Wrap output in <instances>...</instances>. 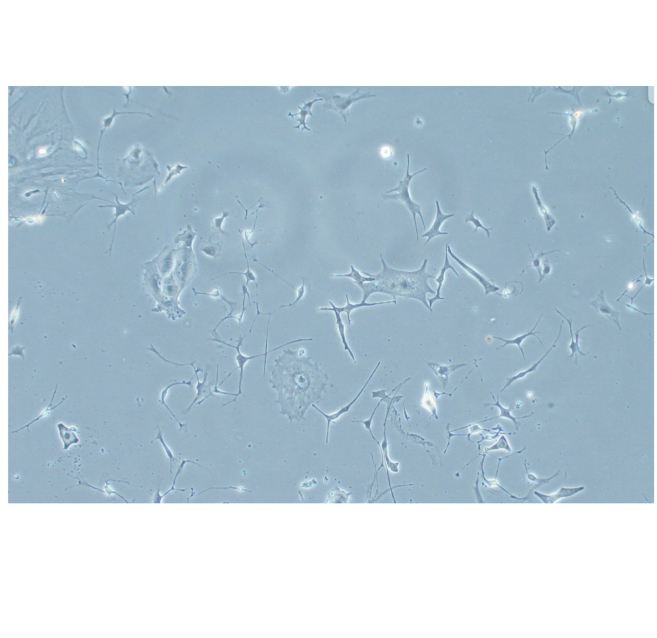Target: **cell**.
<instances>
[{
	"instance_id": "obj_1",
	"label": "cell",
	"mask_w": 657,
	"mask_h": 638,
	"mask_svg": "<svg viewBox=\"0 0 657 638\" xmlns=\"http://www.w3.org/2000/svg\"><path fill=\"white\" fill-rule=\"evenodd\" d=\"M311 358L288 348L275 359L274 365L269 367V381L278 393L275 402L280 406V414L287 416L291 423L305 420L309 406L322 401L329 382L318 362L312 363Z\"/></svg>"
},
{
	"instance_id": "obj_2",
	"label": "cell",
	"mask_w": 657,
	"mask_h": 638,
	"mask_svg": "<svg viewBox=\"0 0 657 638\" xmlns=\"http://www.w3.org/2000/svg\"><path fill=\"white\" fill-rule=\"evenodd\" d=\"M380 257L383 266L381 273L377 274H371L366 272H362L363 274L367 277L375 278V281L358 285L363 291V297L361 302L365 303L373 293H383L391 295L394 300H396L397 296L419 300L431 312H433V310L430 308L427 302V293L436 295L437 291L431 289L428 280L436 277L426 271L429 259H424L420 269L409 272L389 267L385 263L383 255H380Z\"/></svg>"
},
{
	"instance_id": "obj_3",
	"label": "cell",
	"mask_w": 657,
	"mask_h": 638,
	"mask_svg": "<svg viewBox=\"0 0 657 638\" xmlns=\"http://www.w3.org/2000/svg\"><path fill=\"white\" fill-rule=\"evenodd\" d=\"M410 162H411V160H410V155L408 154L407 167L405 178L403 179V180L399 181V185H398L397 188L385 192L384 194L382 195V197H383V198L384 199V200L399 201L400 202L404 204L405 206L407 207V208L409 209L410 213H411L412 216H413L414 223H415L416 233H417V240L419 241V230H418L417 221V215H419V217H420L421 222L423 223L424 230H425L426 226L425 222H424L422 213H421V205L414 202V201L412 200L411 195H410L409 193V186L412 179L415 178L416 176H417L418 174L425 172V170H427V168H425L423 169V170H420L419 172L415 173V174L412 175L410 174Z\"/></svg>"
},
{
	"instance_id": "obj_4",
	"label": "cell",
	"mask_w": 657,
	"mask_h": 638,
	"mask_svg": "<svg viewBox=\"0 0 657 638\" xmlns=\"http://www.w3.org/2000/svg\"><path fill=\"white\" fill-rule=\"evenodd\" d=\"M360 91L361 88H357L348 96H342L332 91H328L322 93H315V95L325 100V104L323 105V108L325 109H331L338 112L342 116L345 123H347V118L349 116V109L351 105L359 100L376 96L375 94H370L369 92L361 93Z\"/></svg>"
},
{
	"instance_id": "obj_5",
	"label": "cell",
	"mask_w": 657,
	"mask_h": 638,
	"mask_svg": "<svg viewBox=\"0 0 657 638\" xmlns=\"http://www.w3.org/2000/svg\"><path fill=\"white\" fill-rule=\"evenodd\" d=\"M403 398L402 396H395L393 398H390V396H386V397L385 398V399L383 400V401L387 402V407L386 416H385L384 422H383V442H382V444H381V450H381V452L382 464L381 466L379 467V468L378 469V470H377V472H379V471L381 470V469L383 468V467H384L385 464V469H386L387 479H388L389 490L391 491V494L392 496H393V498H395V497H394L393 495V488H392L391 487L390 476H389L388 470H390L391 472L393 473L399 472V466L400 465V463L398 462H393V461H392L389 457L388 442H387L386 436V423L387 418H388L389 410H390L391 406L392 405V404L395 403V401L397 402L399 401L400 400H401V398Z\"/></svg>"
},
{
	"instance_id": "obj_6",
	"label": "cell",
	"mask_w": 657,
	"mask_h": 638,
	"mask_svg": "<svg viewBox=\"0 0 657 638\" xmlns=\"http://www.w3.org/2000/svg\"><path fill=\"white\" fill-rule=\"evenodd\" d=\"M245 337H246V335L244 336V337H242V336L241 335L239 336L238 340V344H237V346H234L232 345V344H229L228 343H226V342L223 341H222V340H220V339H218V338H214V339H208V340H211V341L219 342V343L224 344V345L228 346V347L234 348V349H236L237 351L236 360L237 363H238V367L236 368V369H234V371L231 372V373L229 374V375L227 376V377L225 378V379L223 380V381L221 382V383H224V382L226 381V380L228 379L229 377H230V376L232 375V374L234 373V372L235 371H236V370L238 369H240V380H239L238 393L237 394V396H235L234 400H232V401H231L226 402V403L224 404V405H223V406H225L227 405V404L231 403V402H237V398H238V396L240 395H242L244 396V397H246V395H245V394L243 393L242 391V384L243 375H244V369L245 365H246L247 362L250 361V360L255 359V358L264 356L265 359H264V376H265V375H266V364L267 358L266 353H264L260 354V355H253L250 356L243 355L241 353L240 348L243 344V341H244Z\"/></svg>"
},
{
	"instance_id": "obj_7",
	"label": "cell",
	"mask_w": 657,
	"mask_h": 638,
	"mask_svg": "<svg viewBox=\"0 0 657 638\" xmlns=\"http://www.w3.org/2000/svg\"><path fill=\"white\" fill-rule=\"evenodd\" d=\"M381 362H378L377 365H376L375 369L373 370V371L371 372V374H370V376H369L368 379H367L366 382H365V385H364L363 388H362V389L360 390V392H359L358 394H357V395L355 396L354 399H353L352 401H350V402H349V404H347V405L343 406V407L341 408L340 410H338V411L335 412V413L333 414H327L324 413V412H323L322 410L320 409V408L317 407V406L315 405V404H312V407L314 408L315 410H317V411L319 412V413L322 414V415L324 416L325 418L327 419V427L326 440H325V441H326V444H328L329 427H330V424L331 422L338 419L340 418L341 416L343 415V414L347 413V412H348L349 411V410H350L351 406L353 405V404L355 403V402L357 401V400H358L359 398H360V396L362 395V394H363L364 391H365V388H366V386H367V385H368L371 379H372L375 372H377V369H379V366L381 365Z\"/></svg>"
},
{
	"instance_id": "obj_8",
	"label": "cell",
	"mask_w": 657,
	"mask_h": 638,
	"mask_svg": "<svg viewBox=\"0 0 657 638\" xmlns=\"http://www.w3.org/2000/svg\"><path fill=\"white\" fill-rule=\"evenodd\" d=\"M589 305L593 307L596 311L601 315H604V317L609 319L610 321L613 322L616 326H618L620 331H622V328L620 327V312L616 310L611 307L606 302L605 297H604V293L603 291L600 290V293H599L598 297L594 301L590 303Z\"/></svg>"
},
{
	"instance_id": "obj_9",
	"label": "cell",
	"mask_w": 657,
	"mask_h": 638,
	"mask_svg": "<svg viewBox=\"0 0 657 638\" xmlns=\"http://www.w3.org/2000/svg\"><path fill=\"white\" fill-rule=\"evenodd\" d=\"M447 251L448 253L451 255V256L453 257L454 260L457 261V263L460 266L463 267V269H465L466 271H467L470 275H472V276H474L475 278L477 279L478 281L483 285L484 289H485L486 295L489 294L490 293H497V292L499 291V287H496L495 284L493 283V279L488 280V279H486L483 275L480 274L477 271L472 269V268L469 266V265L466 264V263L461 260L457 255H455V254L451 250L449 243H448Z\"/></svg>"
},
{
	"instance_id": "obj_10",
	"label": "cell",
	"mask_w": 657,
	"mask_h": 638,
	"mask_svg": "<svg viewBox=\"0 0 657 638\" xmlns=\"http://www.w3.org/2000/svg\"><path fill=\"white\" fill-rule=\"evenodd\" d=\"M193 368H194V373L196 374L197 381H198V384H197L196 385L197 394L194 401H192V404H190V406H189L188 409L186 410V414L190 412L193 405H194V404H196V402L197 404L200 405V404H201L205 400L208 399V398L214 397L212 390H211V385L207 383L208 376V369L205 370L203 382H201L200 381V378L198 377V373L199 372H202V370L197 369L196 367Z\"/></svg>"
},
{
	"instance_id": "obj_11",
	"label": "cell",
	"mask_w": 657,
	"mask_h": 638,
	"mask_svg": "<svg viewBox=\"0 0 657 638\" xmlns=\"http://www.w3.org/2000/svg\"><path fill=\"white\" fill-rule=\"evenodd\" d=\"M584 490V486L574 487V488H565L562 487L559 491L551 494H545L543 493L534 491L533 494L541 500L544 504H552L558 502L562 498H569L578 494Z\"/></svg>"
},
{
	"instance_id": "obj_12",
	"label": "cell",
	"mask_w": 657,
	"mask_h": 638,
	"mask_svg": "<svg viewBox=\"0 0 657 638\" xmlns=\"http://www.w3.org/2000/svg\"><path fill=\"white\" fill-rule=\"evenodd\" d=\"M490 394H491V395L492 396V397H493V399L494 400V401H495V403L485 404V406H497V407L499 408L500 410L499 415L498 416L493 417V418L486 419L481 420V421L474 422V424L482 423V422H487L488 421V420L495 419L504 418L512 420L514 424H515L516 430H518V429H519L520 426H521V423H520V422H518L517 420L529 418V417H531L532 415H533L534 412H532V413L531 414H529V415H526L522 417H517V418H516V417H514L511 415V411L514 409V408H515V402H513V403L510 404L509 408H504V406H502L501 404L500 403L499 395H497V401H496L495 396L493 395V394H492V392H490Z\"/></svg>"
},
{
	"instance_id": "obj_13",
	"label": "cell",
	"mask_w": 657,
	"mask_h": 638,
	"mask_svg": "<svg viewBox=\"0 0 657 638\" xmlns=\"http://www.w3.org/2000/svg\"><path fill=\"white\" fill-rule=\"evenodd\" d=\"M436 205H437V215H436L435 222H434L431 229L421 236L422 237H427V241H426L425 245H424L425 246L427 245V243H429L431 239L435 238V237L440 236V235H449V233L448 232H441V231H440V227H441L443 223L445 222V220H447V219L455 216V214H454V213L451 215L443 214V212H442L441 208H440L439 201H436Z\"/></svg>"
},
{
	"instance_id": "obj_14",
	"label": "cell",
	"mask_w": 657,
	"mask_h": 638,
	"mask_svg": "<svg viewBox=\"0 0 657 638\" xmlns=\"http://www.w3.org/2000/svg\"><path fill=\"white\" fill-rule=\"evenodd\" d=\"M428 366L433 372L435 375L437 376L439 381L441 382L443 385V389L445 390L446 387L449 384V376L451 373L459 369V368L465 367L467 364H455L451 365H440L439 364L435 363V362H428Z\"/></svg>"
},
{
	"instance_id": "obj_15",
	"label": "cell",
	"mask_w": 657,
	"mask_h": 638,
	"mask_svg": "<svg viewBox=\"0 0 657 638\" xmlns=\"http://www.w3.org/2000/svg\"><path fill=\"white\" fill-rule=\"evenodd\" d=\"M346 297H347V305H346L345 307H335L334 304H333V302L331 301H329V304L331 306V308H333V309H335V310L338 312V313H343V312H345V313H347V325H348L349 326H350L351 324H352L353 323V321H351L350 319V314L351 312H352L353 310H355L359 309V308L365 307H374V306L387 305V304H395V305H397V300H393V301L377 302V303H366V302H365V303H363V302H361V303L352 304L350 303V301H349L348 295L347 294L346 295Z\"/></svg>"
},
{
	"instance_id": "obj_16",
	"label": "cell",
	"mask_w": 657,
	"mask_h": 638,
	"mask_svg": "<svg viewBox=\"0 0 657 638\" xmlns=\"http://www.w3.org/2000/svg\"><path fill=\"white\" fill-rule=\"evenodd\" d=\"M242 293H243V302H242V313H241L240 315L237 316V317H235V316L233 315L232 314L233 313H234V310L235 309V307H236L237 303H236V302H232V301L229 302L228 304V305L230 306V307L231 311L230 313L228 314V315H226V317L223 318V319H222V320H221V321L219 322L218 325L216 326V328H214V330H212V331H210L211 333H212V335L216 336V338H218V339H220V335H219L216 330L217 329H218V328L219 327V326H220L221 324L223 323V322L226 321V320L230 319H236L237 321H238L239 323H242L243 317H244L245 311H246V295H248V296L249 302H250V306H251V297L250 295V292H249L248 287H247L246 284H243L242 285Z\"/></svg>"
},
{
	"instance_id": "obj_17",
	"label": "cell",
	"mask_w": 657,
	"mask_h": 638,
	"mask_svg": "<svg viewBox=\"0 0 657 638\" xmlns=\"http://www.w3.org/2000/svg\"><path fill=\"white\" fill-rule=\"evenodd\" d=\"M448 243H447V245H446L445 247V263H444L443 268H441V272H440V274L439 276H438V278L435 279V281H437V282L438 283V289H436V291H437V293H436L435 296L433 298H431V299H427V301H429V307L430 308H431V309H432V307H433V304L434 303H435V302L438 301V300H445V298L441 297V296H440V295H441V290L442 289V287H443V281L444 280H445V274L446 271H447V270L451 269L452 271H453L454 273H455V274L457 275V277H459V273H458L457 271H456V270L455 269V268H454L453 265H452L451 263H450L449 259V255H449V253H448L447 251Z\"/></svg>"
},
{
	"instance_id": "obj_18",
	"label": "cell",
	"mask_w": 657,
	"mask_h": 638,
	"mask_svg": "<svg viewBox=\"0 0 657 638\" xmlns=\"http://www.w3.org/2000/svg\"><path fill=\"white\" fill-rule=\"evenodd\" d=\"M563 324L564 321H562L561 325H560L559 333H558L557 338H556L555 341L554 342L553 344H552L550 349L548 350V351L546 352L545 355L542 356L541 359L538 360L537 362L534 363L533 365L531 366V367H529V369L526 370V371L520 372H519V373L516 374V375L512 376V377L506 378V383L505 384V385L504 386V387L502 388V389L501 390V392H503L504 390H505L506 388L508 387V386H509L510 385H511V384L513 383V382L516 381V380L522 379V378L525 377V376L527 375L528 374L531 373V372H535L536 371V368H537L538 366L540 364H541V362L543 361L544 358H545L546 356H547L548 355V353H549L550 352L552 351L553 348L556 347V343H557L558 340H559L560 335H561L562 326H563Z\"/></svg>"
},
{
	"instance_id": "obj_19",
	"label": "cell",
	"mask_w": 657,
	"mask_h": 638,
	"mask_svg": "<svg viewBox=\"0 0 657 638\" xmlns=\"http://www.w3.org/2000/svg\"><path fill=\"white\" fill-rule=\"evenodd\" d=\"M115 197H116V204L115 203L111 202L112 204H113V205H112V206H110V205H108V206H99L100 207V208H106V207H109V208H115L116 209L115 214H114V217H114V220L112 221L111 223H110V224L109 225V227H108V229H110V227H111V225L114 223V229L113 237H112L111 245H110V249L109 250L110 254L111 253L112 244H113L114 237H115L116 221H117L118 219L120 217H121L122 215H124V216H126V213L127 211H130V212L133 213V214L134 215V213L133 212V211H132V209H130V207L133 206L134 203H135L136 201V199H133L131 201H130L129 203H128V204H121V203L120 202L119 200H118V197L117 195H115Z\"/></svg>"
},
{
	"instance_id": "obj_20",
	"label": "cell",
	"mask_w": 657,
	"mask_h": 638,
	"mask_svg": "<svg viewBox=\"0 0 657 638\" xmlns=\"http://www.w3.org/2000/svg\"><path fill=\"white\" fill-rule=\"evenodd\" d=\"M543 314H544L543 313H542L541 315H540L539 319H538V321L536 322L535 326H534V327H533V328H532L531 331H528V333L524 334V335H520L519 336V337H516L515 339L512 340H507L504 339H503V338L493 336V339H495L496 340H499V341H501L504 342L503 345L500 346V347H497V349H496L499 350L500 349H501V348L505 347V346H506L513 345V344H515V345H517L518 346V347H519L520 351H521L522 356H523L524 360H526L525 355H524L523 349H522V347H521L522 342H523L524 339H526V338L528 337H530V336H534V337H535L536 339H537L538 341H539L540 344H541L542 345H543V343H542L541 340H540L539 337H537V336L536 335V334L540 333V331H536L534 332V333L533 332L534 331V329H536V328L537 327L538 323H539V322L540 321V319H541L542 316H543Z\"/></svg>"
},
{
	"instance_id": "obj_21",
	"label": "cell",
	"mask_w": 657,
	"mask_h": 638,
	"mask_svg": "<svg viewBox=\"0 0 657 638\" xmlns=\"http://www.w3.org/2000/svg\"><path fill=\"white\" fill-rule=\"evenodd\" d=\"M318 101H323V99H322V98H315V99L312 100V101L304 102L303 107L298 106V108L300 109V112L294 114H292L291 112H289V116H291V117H292L293 119H294L296 116H299V118L296 119L297 122H299V124L298 126L294 127V128H300L301 126H303V128L301 130H303L306 129L309 130V131H310L311 129L310 128H307L306 122H305V121H306L307 116L308 115H310L313 117L311 109H312L313 104Z\"/></svg>"
},
{
	"instance_id": "obj_22",
	"label": "cell",
	"mask_w": 657,
	"mask_h": 638,
	"mask_svg": "<svg viewBox=\"0 0 657 638\" xmlns=\"http://www.w3.org/2000/svg\"><path fill=\"white\" fill-rule=\"evenodd\" d=\"M317 310L334 311L335 315V319H336L337 328V329H338L339 335H340L341 341H342L343 345H344L345 351H347V352H348V353L349 354V355H350L351 358H352L353 362H354L355 364H357V361L356 359H355L354 354H353L352 351H351V349H350V347H349L348 344H347V338H346L345 326L344 324H343V319L342 318H341V313H338V312L335 310V309H333V308L321 307L318 308V309H317Z\"/></svg>"
},
{
	"instance_id": "obj_23",
	"label": "cell",
	"mask_w": 657,
	"mask_h": 638,
	"mask_svg": "<svg viewBox=\"0 0 657 638\" xmlns=\"http://www.w3.org/2000/svg\"><path fill=\"white\" fill-rule=\"evenodd\" d=\"M57 428L59 431L60 437L63 442V450H68L72 444H78L79 442V438L75 434L77 429L75 427L68 428L63 423H59L57 424Z\"/></svg>"
},
{
	"instance_id": "obj_24",
	"label": "cell",
	"mask_w": 657,
	"mask_h": 638,
	"mask_svg": "<svg viewBox=\"0 0 657 638\" xmlns=\"http://www.w3.org/2000/svg\"><path fill=\"white\" fill-rule=\"evenodd\" d=\"M186 463H192V464L196 465V466L201 467V468H204V467L201 466V465L199 464L198 463L195 462H194V461L190 460H182V463H181L180 465V466H179L178 472H177L176 473V476H175L174 477V481H173V484L171 488H170L169 490H168V491H166L165 493H164V494L162 495L160 493L161 484L159 485L158 490L156 491V492L154 493L153 496H152V502H153L154 504H161V503H162V502L163 498H164V496H166V495H167L168 494H169L170 492H172V491H181V492H184V491H186L185 490H184H184H180V489L175 488V485H176L177 478H178L179 475H180L181 473H182V469L184 468V466H185Z\"/></svg>"
},
{
	"instance_id": "obj_25",
	"label": "cell",
	"mask_w": 657,
	"mask_h": 638,
	"mask_svg": "<svg viewBox=\"0 0 657 638\" xmlns=\"http://www.w3.org/2000/svg\"><path fill=\"white\" fill-rule=\"evenodd\" d=\"M194 377H196V374H194V375L193 376V377L191 378V379L189 380V381L188 382L182 381V382H180L176 381V382H174V383L170 384V385H168L167 386H166V387L164 388V389L162 390V393H161L160 403L161 404H162V405H164V406H165L166 409H167L168 411L170 412V413L171 414V415L172 416L173 418H174L175 419L177 420V422H178V424H180V430H179V432H180V431L182 430V428L186 427V426H188V424L182 423V422H181L180 420H179L178 419L176 418V416L174 415V414L173 413L172 410H170V408L168 407V404L166 403L165 401L166 397V396H167L168 390H169L170 388L172 387V386L176 385H186L190 386V388H192V381L193 379H194Z\"/></svg>"
},
{
	"instance_id": "obj_26",
	"label": "cell",
	"mask_w": 657,
	"mask_h": 638,
	"mask_svg": "<svg viewBox=\"0 0 657 638\" xmlns=\"http://www.w3.org/2000/svg\"><path fill=\"white\" fill-rule=\"evenodd\" d=\"M351 492L341 490L339 487H335L328 494L327 504H349L351 502Z\"/></svg>"
},
{
	"instance_id": "obj_27",
	"label": "cell",
	"mask_w": 657,
	"mask_h": 638,
	"mask_svg": "<svg viewBox=\"0 0 657 638\" xmlns=\"http://www.w3.org/2000/svg\"><path fill=\"white\" fill-rule=\"evenodd\" d=\"M238 231H239V233H240V235L241 239H242V242L243 248H244V251L245 257H246V262H247V270H246V271L245 272V273H239V272H229V273H222V274L218 275V276H217V277H216V278L212 279V280H214V279H218V278H219V277H222V276H223V275H226V274H241V275H244L245 277H246V286H248V284L250 283V281H253V282H255V285H256V289L258 290V283H257V281H256V276H255V275L254 274V273H253V272L251 271V270H250V263H249V260H248V255H247L246 251V248H245V244H244V237H243V235H243V231H242V229H238Z\"/></svg>"
},
{
	"instance_id": "obj_28",
	"label": "cell",
	"mask_w": 657,
	"mask_h": 638,
	"mask_svg": "<svg viewBox=\"0 0 657 638\" xmlns=\"http://www.w3.org/2000/svg\"><path fill=\"white\" fill-rule=\"evenodd\" d=\"M297 297L296 300H295V301L293 302V303L289 304V305L280 306V307L278 308V309H276V310L273 311L272 312H269V313H262V312H261L260 311V310H259L258 303H256V311H257L256 315V317L255 318L254 321H253L252 326H251V328L250 330V333H251V331H252L253 326H254L255 323V322H256V320L257 319V318H258L259 315H269V318H271V316H272L273 313H276V311L280 310V309H284V308H289L293 307V306L296 305V304L298 303V302L300 301L301 299H302L303 297L304 296L305 292V279L304 278H303V277L302 278V285H301V287L299 288V289H297Z\"/></svg>"
},
{
	"instance_id": "obj_29",
	"label": "cell",
	"mask_w": 657,
	"mask_h": 638,
	"mask_svg": "<svg viewBox=\"0 0 657 638\" xmlns=\"http://www.w3.org/2000/svg\"><path fill=\"white\" fill-rule=\"evenodd\" d=\"M425 385V393H424L422 401H421V404H422L423 407L427 408L429 411L431 412V415L429 418L430 420H431V418H433V417H435L436 419L438 420L437 402L436 401H435V398H433V396H431V393H430L429 391V382H426L425 385Z\"/></svg>"
},
{
	"instance_id": "obj_30",
	"label": "cell",
	"mask_w": 657,
	"mask_h": 638,
	"mask_svg": "<svg viewBox=\"0 0 657 638\" xmlns=\"http://www.w3.org/2000/svg\"><path fill=\"white\" fill-rule=\"evenodd\" d=\"M532 192L534 193V197H535L536 204H537L538 207L540 209V212H541L544 219H545L548 231V232H549V231L551 230L552 227H553V225L556 223L555 219L549 214L548 209L544 206L543 203L542 202L539 195H538L537 188H536L535 185L532 184Z\"/></svg>"
},
{
	"instance_id": "obj_31",
	"label": "cell",
	"mask_w": 657,
	"mask_h": 638,
	"mask_svg": "<svg viewBox=\"0 0 657 638\" xmlns=\"http://www.w3.org/2000/svg\"><path fill=\"white\" fill-rule=\"evenodd\" d=\"M222 241L214 243L212 241V237H210L208 241L203 243L201 251L208 256L217 259L220 256L221 253H222Z\"/></svg>"
},
{
	"instance_id": "obj_32",
	"label": "cell",
	"mask_w": 657,
	"mask_h": 638,
	"mask_svg": "<svg viewBox=\"0 0 657 638\" xmlns=\"http://www.w3.org/2000/svg\"><path fill=\"white\" fill-rule=\"evenodd\" d=\"M525 468L526 472V477H527L528 480H529L530 482H531L532 483V484H533V487H532V488L531 489V490L529 491L530 492H532V491L536 490V489H538L540 488V487L544 486V485L549 484V482H550V481L552 480V479L555 478L556 477L559 476L560 473H561V471L559 470H558V472H556L555 474L552 475L551 477H550V478H537V477H536L535 475L532 474H530V473H529V470H528L527 464H526V460H525Z\"/></svg>"
},
{
	"instance_id": "obj_33",
	"label": "cell",
	"mask_w": 657,
	"mask_h": 638,
	"mask_svg": "<svg viewBox=\"0 0 657 638\" xmlns=\"http://www.w3.org/2000/svg\"><path fill=\"white\" fill-rule=\"evenodd\" d=\"M57 387L58 385L57 384V385H56L55 386V390H54V394L53 396H52V400L51 401H50V404H48L47 407L43 411L41 412V414H40V415L38 416L37 418L34 419L32 420V421L29 422V423L27 424V425L23 426V427L19 428V429L14 431V432H12V433H18V432H19V431L23 430L24 428H27L28 432H30L29 426H31V424L34 423V422H36V421H38V420L41 419L45 418V417H47V416L49 415L50 412H51L52 410H55V408H57L58 407V406L61 405L62 403H63V402L65 401V400L66 399V398H67V396H66L65 398H63V399H62V401L60 402L59 403H58L57 405L53 406V401L54 400V398H55L56 392H57Z\"/></svg>"
},
{
	"instance_id": "obj_34",
	"label": "cell",
	"mask_w": 657,
	"mask_h": 638,
	"mask_svg": "<svg viewBox=\"0 0 657 638\" xmlns=\"http://www.w3.org/2000/svg\"><path fill=\"white\" fill-rule=\"evenodd\" d=\"M350 267H351L350 273H345V274H333L331 275V277H348V278L352 279L353 281H354V283L356 284L357 285H361V284L367 282H373V281H375V279L373 278V277H365L363 276V275H362L361 273H359L358 271H357V270L355 269V267H353V265H351Z\"/></svg>"
},
{
	"instance_id": "obj_35",
	"label": "cell",
	"mask_w": 657,
	"mask_h": 638,
	"mask_svg": "<svg viewBox=\"0 0 657 638\" xmlns=\"http://www.w3.org/2000/svg\"><path fill=\"white\" fill-rule=\"evenodd\" d=\"M133 113H134V112H117V111H116V109H114L113 112H112V113L111 114H110V116H108V117H106V118H104V120H103V127H104V128H102V129L101 130V132H100V139H99V142H98V150H98V152H97L98 172H97V174H96V176H100V173H99V168H99V152H100V143H101L102 138V136H103V134L104 133V132H105L106 130L108 128H110V127L112 126V123H113V122H114V118H115L116 117V116H118V115H120V114H133Z\"/></svg>"
},
{
	"instance_id": "obj_36",
	"label": "cell",
	"mask_w": 657,
	"mask_h": 638,
	"mask_svg": "<svg viewBox=\"0 0 657 638\" xmlns=\"http://www.w3.org/2000/svg\"><path fill=\"white\" fill-rule=\"evenodd\" d=\"M529 248L530 253H531V259H529V262L530 263H531V264L529 265V266L526 267L525 269H524L523 271H522V273L521 274H520V275L523 274L524 272H525L526 270H527L528 269H529V268L534 267L536 270H537L538 275H539V280H538V283H540V282H542V281H543L542 280V267L541 266H540V263H541V259L542 258V257H543L544 255H548V254L557 252V251H560V250L552 251H550V252L548 253H544L542 252V251H540L539 253H538L537 255H533V253H532L531 249V247H530L529 245Z\"/></svg>"
},
{
	"instance_id": "obj_37",
	"label": "cell",
	"mask_w": 657,
	"mask_h": 638,
	"mask_svg": "<svg viewBox=\"0 0 657 638\" xmlns=\"http://www.w3.org/2000/svg\"><path fill=\"white\" fill-rule=\"evenodd\" d=\"M486 456H487V455L485 454V453H484V454H481V456H483V459H482L481 462V470L482 472V477H483V480H485L486 484H487L488 486L490 487H494V486L499 487V488H501L502 491H504V492L507 493V494L509 495V496L511 497V498H512L516 499V500H529V499H530V495H531V492H529V493H528V496L524 497V498H518V497H516L515 496H514V495L511 494V493L508 492V491L506 490L505 488H503V487L501 486V485L499 484V482H497V479L494 478L493 480H488V479L486 478L485 471H484V462H485Z\"/></svg>"
},
{
	"instance_id": "obj_38",
	"label": "cell",
	"mask_w": 657,
	"mask_h": 638,
	"mask_svg": "<svg viewBox=\"0 0 657 638\" xmlns=\"http://www.w3.org/2000/svg\"><path fill=\"white\" fill-rule=\"evenodd\" d=\"M555 311L557 312L558 314H560V315H561L562 317H564V319H566V322H567L568 324V326H569L570 337H571V343H570V344L569 348L572 351L571 355L569 356V358H572L574 356H575L576 365H577L578 352V353L581 354V355H582V356H586V355L585 353H582V352L581 351V350L578 349L577 347H576L575 341H574V339L573 332H572V319H567V318H566V316H564L563 314H562L561 312H560L559 310H558L557 309H555Z\"/></svg>"
},
{
	"instance_id": "obj_39",
	"label": "cell",
	"mask_w": 657,
	"mask_h": 638,
	"mask_svg": "<svg viewBox=\"0 0 657 638\" xmlns=\"http://www.w3.org/2000/svg\"><path fill=\"white\" fill-rule=\"evenodd\" d=\"M230 213V211H223L222 216L218 217V218L212 219V230L214 231L215 233H217V234L222 235V236L224 237H228L230 235L228 232L223 230L222 228L223 222H224L225 219L229 216Z\"/></svg>"
},
{
	"instance_id": "obj_40",
	"label": "cell",
	"mask_w": 657,
	"mask_h": 638,
	"mask_svg": "<svg viewBox=\"0 0 657 638\" xmlns=\"http://www.w3.org/2000/svg\"><path fill=\"white\" fill-rule=\"evenodd\" d=\"M500 450L507 451L508 453H511L512 452L511 446H510L509 442H508V439L505 436H500L499 440H498L495 444H494L493 446L485 447V454L486 455L490 454V452Z\"/></svg>"
},
{
	"instance_id": "obj_41",
	"label": "cell",
	"mask_w": 657,
	"mask_h": 638,
	"mask_svg": "<svg viewBox=\"0 0 657 638\" xmlns=\"http://www.w3.org/2000/svg\"><path fill=\"white\" fill-rule=\"evenodd\" d=\"M158 434H157L156 438H154V440H152L151 443L152 444L153 443L154 441H155V440H160L161 443H162V444L163 447H164V451H165V453L166 456H168V460H170V474H172L173 462H174V461H178V462L179 460L177 459L176 458H175V456H174V454H173L172 451L170 450V449L169 448H168L167 444H166L165 441H164V437H163V432H162V430H161L159 426H158Z\"/></svg>"
},
{
	"instance_id": "obj_42",
	"label": "cell",
	"mask_w": 657,
	"mask_h": 638,
	"mask_svg": "<svg viewBox=\"0 0 657 638\" xmlns=\"http://www.w3.org/2000/svg\"><path fill=\"white\" fill-rule=\"evenodd\" d=\"M465 223H468L470 222L473 223L474 225H475V229H474V233L477 232L478 229L481 228L482 229H483V230L485 231V232L486 233V235H487L488 238H490V237H491V231L493 228H492V227H490V228H486V227L484 226V225L482 224V223L481 221H480L479 219L475 218V217H474V210L472 211V212L471 213H470V214L467 215V216L465 217Z\"/></svg>"
},
{
	"instance_id": "obj_43",
	"label": "cell",
	"mask_w": 657,
	"mask_h": 638,
	"mask_svg": "<svg viewBox=\"0 0 657 638\" xmlns=\"http://www.w3.org/2000/svg\"><path fill=\"white\" fill-rule=\"evenodd\" d=\"M383 398H381V401H380L379 403L377 404V405L375 406V408H374V410H373L372 414H371L370 418L367 419V420H352V422H359V423H363L364 425H365V429L368 430L369 433H370L371 437H372L373 439L375 441L377 442V443L378 444V445H379L380 450H381V443H380L379 440H377V438L375 437L374 435H373V434L372 430H371V425H372L373 419V418H374L376 411H377L378 408L379 407V406L381 405V404L382 403V402H383Z\"/></svg>"
},
{
	"instance_id": "obj_44",
	"label": "cell",
	"mask_w": 657,
	"mask_h": 638,
	"mask_svg": "<svg viewBox=\"0 0 657 638\" xmlns=\"http://www.w3.org/2000/svg\"><path fill=\"white\" fill-rule=\"evenodd\" d=\"M166 168H167L168 172H169V174H168L167 178H166L165 181H164V184H163V186L162 187H161L160 190H162V189L164 188V187L166 186V184H167V183L169 182V181L171 180V179L173 178H174L175 176H178V175H180L182 171L185 170V169L186 168H188V166H182V164H177L176 166L174 167L170 166V165H166Z\"/></svg>"
},
{
	"instance_id": "obj_45",
	"label": "cell",
	"mask_w": 657,
	"mask_h": 638,
	"mask_svg": "<svg viewBox=\"0 0 657 638\" xmlns=\"http://www.w3.org/2000/svg\"><path fill=\"white\" fill-rule=\"evenodd\" d=\"M469 428V437H468V439H469V441L471 442H474L473 440H472L471 438H470V437H471L472 435L474 434H476V433L477 432H481V431H485V432L490 433V434L492 435L496 434V432H492L491 430L488 429H485V428H482L481 427H480L479 425H478V424H474V423L470 424H469V425L463 426V427L459 428H457V429L452 430L451 432H456V431L465 429V428Z\"/></svg>"
},
{
	"instance_id": "obj_46",
	"label": "cell",
	"mask_w": 657,
	"mask_h": 638,
	"mask_svg": "<svg viewBox=\"0 0 657 638\" xmlns=\"http://www.w3.org/2000/svg\"><path fill=\"white\" fill-rule=\"evenodd\" d=\"M264 208V206H263V205H260V206H259L258 208H257V209H256V219H255V223H254V225H253V229H251V231H243V232H244V233H243V234H244V237H245V238H246V241H248V243H249V244L251 245V248H253V247H254V245H256V244H258V241H256V242H255V243H251V242H250V241L249 240V237H250L251 236V235H252L253 233L255 232V229H256V224L257 219H258V210H259V209H260V208Z\"/></svg>"
},
{
	"instance_id": "obj_47",
	"label": "cell",
	"mask_w": 657,
	"mask_h": 638,
	"mask_svg": "<svg viewBox=\"0 0 657 638\" xmlns=\"http://www.w3.org/2000/svg\"><path fill=\"white\" fill-rule=\"evenodd\" d=\"M643 261V268H644V273H645V275H646V279H645L644 283L643 284V285H642L641 288H640V289H639V291L638 292H637V293H636V294L634 295V296H633V297H630V296H628V295H624V296H626V297L630 298V299H631V304H630V305H633V303H634V300L635 298H636L637 296H638V295L639 294V293L640 292V291H642V290L643 289V288H644V287H645V286H650L651 285H652V283L653 282H654V280H655V279H654V278H650V277H649L648 276V274H647V273H646V267H645L644 259H643V261Z\"/></svg>"
},
{
	"instance_id": "obj_48",
	"label": "cell",
	"mask_w": 657,
	"mask_h": 638,
	"mask_svg": "<svg viewBox=\"0 0 657 638\" xmlns=\"http://www.w3.org/2000/svg\"><path fill=\"white\" fill-rule=\"evenodd\" d=\"M474 369H474H472L471 371H470L469 372V373L467 374V375L463 379L461 380V382H460L459 385L456 386V387L454 388L453 391H452L451 393H447V392H441V393H439V392L436 391V390H433L434 398H435L436 401L438 402V398H439V396H441L442 395H447L448 396H449V397H452V396H453V394L454 393V392L456 391V390H457V388H459V386H461V384L463 383L464 381H465L466 380L469 378L470 374L472 373V372L473 371Z\"/></svg>"
},
{
	"instance_id": "obj_49",
	"label": "cell",
	"mask_w": 657,
	"mask_h": 638,
	"mask_svg": "<svg viewBox=\"0 0 657 638\" xmlns=\"http://www.w3.org/2000/svg\"><path fill=\"white\" fill-rule=\"evenodd\" d=\"M237 490V491H241V492H244V491H246V492H252V491H250V490H247V489H245L244 488H243V487H241V486H240V487H234V486H229V487H216V488H210L207 489V490H204V491H202V492H201L200 493H199L198 494H196V495H195V496H198V495L201 494H202V493H204V492H206V491H210V490Z\"/></svg>"
},
{
	"instance_id": "obj_50",
	"label": "cell",
	"mask_w": 657,
	"mask_h": 638,
	"mask_svg": "<svg viewBox=\"0 0 657 638\" xmlns=\"http://www.w3.org/2000/svg\"><path fill=\"white\" fill-rule=\"evenodd\" d=\"M21 299L22 297H19V299H18L17 305H16L15 309H14L13 311L12 312L11 317V318H10L9 329L11 330L12 333H13V326L14 325H15L16 319H17V318L18 317V313H19V307L20 304H21Z\"/></svg>"
},
{
	"instance_id": "obj_51",
	"label": "cell",
	"mask_w": 657,
	"mask_h": 638,
	"mask_svg": "<svg viewBox=\"0 0 657 638\" xmlns=\"http://www.w3.org/2000/svg\"><path fill=\"white\" fill-rule=\"evenodd\" d=\"M216 289L214 291H213L212 293L200 292L196 291V289H195V288H193L192 291L194 292L195 296H197V295H207V296L212 297L213 298H214V299H217V298H220L221 301H222V293H221L220 289H219V288L218 287H216Z\"/></svg>"
},
{
	"instance_id": "obj_52",
	"label": "cell",
	"mask_w": 657,
	"mask_h": 638,
	"mask_svg": "<svg viewBox=\"0 0 657 638\" xmlns=\"http://www.w3.org/2000/svg\"><path fill=\"white\" fill-rule=\"evenodd\" d=\"M146 349H148V350H150V351H152V352H154V353H156V355H158V356H159V357H160V358H161V359L164 360V361L166 362H167V363L172 364H173V365H176V366H186V365H191V366H192V367H194V366H195V365H194V364H192V363L183 364H176V363H174V362H170V361H169V360H166V358H164V356H162V355H160V353H159V352H158V351H157V350L155 349V348H154V347L153 345H152V344H150V348H146Z\"/></svg>"
},
{
	"instance_id": "obj_53",
	"label": "cell",
	"mask_w": 657,
	"mask_h": 638,
	"mask_svg": "<svg viewBox=\"0 0 657 638\" xmlns=\"http://www.w3.org/2000/svg\"><path fill=\"white\" fill-rule=\"evenodd\" d=\"M450 426H451V423H448L447 426H446V430H447V432L448 434V443L447 447H446L445 451H444L443 452L444 454H446V453H447V452L448 449H449L450 445H451V440L452 437H453L467 436V437H469V434H453V432H452L451 431H450L449 430Z\"/></svg>"
},
{
	"instance_id": "obj_54",
	"label": "cell",
	"mask_w": 657,
	"mask_h": 638,
	"mask_svg": "<svg viewBox=\"0 0 657 638\" xmlns=\"http://www.w3.org/2000/svg\"><path fill=\"white\" fill-rule=\"evenodd\" d=\"M219 368V365H218V369H217V373H216V385H215L214 388H213L212 390L213 394H221V395H231L235 396H235H237V394L230 393V392L222 391V390L219 389V388L218 387Z\"/></svg>"
},
{
	"instance_id": "obj_55",
	"label": "cell",
	"mask_w": 657,
	"mask_h": 638,
	"mask_svg": "<svg viewBox=\"0 0 657 638\" xmlns=\"http://www.w3.org/2000/svg\"><path fill=\"white\" fill-rule=\"evenodd\" d=\"M164 285H165V287H164V291H166V294H167L168 293V295H172H172L176 294L178 289H177L176 284L172 282V281L171 284H169L168 281H167V283H166Z\"/></svg>"
},
{
	"instance_id": "obj_56",
	"label": "cell",
	"mask_w": 657,
	"mask_h": 638,
	"mask_svg": "<svg viewBox=\"0 0 657 638\" xmlns=\"http://www.w3.org/2000/svg\"><path fill=\"white\" fill-rule=\"evenodd\" d=\"M526 447H524V448L523 449H522V450H521L518 451V452H516V453H514V454H511V455H509V456H504V457H501V458L496 457V456H492H492H494V457L497 458V459H498V460H499V462H498V466H497V471H496V474H495V479H497V475H498V473H499L500 464H501V462H502V460H503L504 459H505V458H509V457H510V456H515V455L522 454V453L524 451H525V450H526Z\"/></svg>"
},
{
	"instance_id": "obj_57",
	"label": "cell",
	"mask_w": 657,
	"mask_h": 638,
	"mask_svg": "<svg viewBox=\"0 0 657 638\" xmlns=\"http://www.w3.org/2000/svg\"><path fill=\"white\" fill-rule=\"evenodd\" d=\"M543 266V268H542V280L546 279V276L549 274L550 269H551L550 263V262H548V259H546V260L544 261Z\"/></svg>"
},
{
	"instance_id": "obj_58",
	"label": "cell",
	"mask_w": 657,
	"mask_h": 638,
	"mask_svg": "<svg viewBox=\"0 0 657 638\" xmlns=\"http://www.w3.org/2000/svg\"><path fill=\"white\" fill-rule=\"evenodd\" d=\"M25 349V347H22L19 346H16L15 347H14L13 349H12V352L11 353H9V356L15 355L21 356L24 360L25 359V356H24L23 350Z\"/></svg>"
},
{
	"instance_id": "obj_59",
	"label": "cell",
	"mask_w": 657,
	"mask_h": 638,
	"mask_svg": "<svg viewBox=\"0 0 657 638\" xmlns=\"http://www.w3.org/2000/svg\"><path fill=\"white\" fill-rule=\"evenodd\" d=\"M622 304H624V305H625L626 307L628 308V309H630V310L636 312H639V313L643 314V315H644V316L654 315V313H645V312L640 310L637 309V308L636 307H634V306L633 305H629V304H626L624 303Z\"/></svg>"
},
{
	"instance_id": "obj_60",
	"label": "cell",
	"mask_w": 657,
	"mask_h": 638,
	"mask_svg": "<svg viewBox=\"0 0 657 638\" xmlns=\"http://www.w3.org/2000/svg\"><path fill=\"white\" fill-rule=\"evenodd\" d=\"M47 154V148L46 147H42L38 151V155H39V156L40 157L45 156Z\"/></svg>"
}]
</instances>
